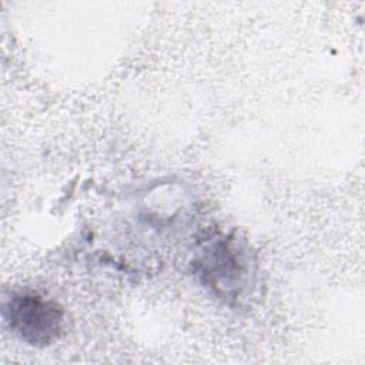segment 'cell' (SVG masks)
<instances>
[{
	"instance_id": "1",
	"label": "cell",
	"mask_w": 365,
	"mask_h": 365,
	"mask_svg": "<svg viewBox=\"0 0 365 365\" xmlns=\"http://www.w3.org/2000/svg\"><path fill=\"white\" fill-rule=\"evenodd\" d=\"M254 259L247 244L234 235H221L208 242L194 261V272L217 298L235 304L250 289Z\"/></svg>"
},
{
	"instance_id": "2",
	"label": "cell",
	"mask_w": 365,
	"mask_h": 365,
	"mask_svg": "<svg viewBox=\"0 0 365 365\" xmlns=\"http://www.w3.org/2000/svg\"><path fill=\"white\" fill-rule=\"evenodd\" d=\"M9 328L27 345L46 348L57 342L64 328V311L34 291H14L3 304Z\"/></svg>"
}]
</instances>
